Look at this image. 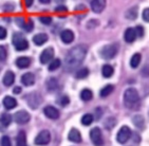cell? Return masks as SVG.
Returning <instances> with one entry per match:
<instances>
[{
  "label": "cell",
  "mask_w": 149,
  "mask_h": 146,
  "mask_svg": "<svg viewBox=\"0 0 149 146\" xmlns=\"http://www.w3.org/2000/svg\"><path fill=\"white\" fill-rule=\"evenodd\" d=\"M21 83L24 85V86L29 87L34 85L35 83V76L33 73L31 72H28V73H24V74L21 76Z\"/></svg>",
  "instance_id": "obj_16"
},
{
  "label": "cell",
  "mask_w": 149,
  "mask_h": 146,
  "mask_svg": "<svg viewBox=\"0 0 149 146\" xmlns=\"http://www.w3.org/2000/svg\"><path fill=\"white\" fill-rule=\"evenodd\" d=\"M3 106L6 109H13L17 106V101L13 96H6L3 98Z\"/></svg>",
  "instance_id": "obj_20"
},
{
  "label": "cell",
  "mask_w": 149,
  "mask_h": 146,
  "mask_svg": "<svg viewBox=\"0 0 149 146\" xmlns=\"http://www.w3.org/2000/svg\"><path fill=\"white\" fill-rule=\"evenodd\" d=\"M53 56H54V49L53 48H47L45 49L42 51V53L40 54V57H39V60L41 64H48L49 61H51L52 58H53Z\"/></svg>",
  "instance_id": "obj_9"
},
{
  "label": "cell",
  "mask_w": 149,
  "mask_h": 146,
  "mask_svg": "<svg viewBox=\"0 0 149 146\" xmlns=\"http://www.w3.org/2000/svg\"><path fill=\"white\" fill-rule=\"evenodd\" d=\"M58 103H59L60 106H63V107L68 106L70 103L69 96H68V95H63V96H60V98L58 100Z\"/></svg>",
  "instance_id": "obj_32"
},
{
  "label": "cell",
  "mask_w": 149,
  "mask_h": 146,
  "mask_svg": "<svg viewBox=\"0 0 149 146\" xmlns=\"http://www.w3.org/2000/svg\"><path fill=\"white\" fill-rule=\"evenodd\" d=\"M118 46L116 43H111V45H107L103 47L102 50L100 51V55L104 59H111L118 54Z\"/></svg>",
  "instance_id": "obj_3"
},
{
  "label": "cell",
  "mask_w": 149,
  "mask_h": 146,
  "mask_svg": "<svg viewBox=\"0 0 149 146\" xmlns=\"http://www.w3.org/2000/svg\"><path fill=\"white\" fill-rule=\"evenodd\" d=\"M106 6V0H92L91 1V10L94 13L103 12Z\"/></svg>",
  "instance_id": "obj_11"
},
{
  "label": "cell",
  "mask_w": 149,
  "mask_h": 146,
  "mask_svg": "<svg viewBox=\"0 0 149 146\" xmlns=\"http://www.w3.org/2000/svg\"><path fill=\"white\" fill-rule=\"evenodd\" d=\"M89 75V70L88 68H81L76 72V78L81 80V78H86Z\"/></svg>",
  "instance_id": "obj_31"
},
{
  "label": "cell",
  "mask_w": 149,
  "mask_h": 146,
  "mask_svg": "<svg viewBox=\"0 0 149 146\" xmlns=\"http://www.w3.org/2000/svg\"><path fill=\"white\" fill-rule=\"evenodd\" d=\"M13 92H14V94H19L20 92H21V88H20L19 86L15 87L14 90H13Z\"/></svg>",
  "instance_id": "obj_43"
},
{
  "label": "cell",
  "mask_w": 149,
  "mask_h": 146,
  "mask_svg": "<svg viewBox=\"0 0 149 146\" xmlns=\"http://www.w3.org/2000/svg\"><path fill=\"white\" fill-rule=\"evenodd\" d=\"M47 87L49 90H55V89L58 88V80H55V78H50L48 82H47Z\"/></svg>",
  "instance_id": "obj_30"
},
{
  "label": "cell",
  "mask_w": 149,
  "mask_h": 146,
  "mask_svg": "<svg viewBox=\"0 0 149 146\" xmlns=\"http://www.w3.org/2000/svg\"><path fill=\"white\" fill-rule=\"evenodd\" d=\"M1 146H12L11 139L8 136L2 137V139H1Z\"/></svg>",
  "instance_id": "obj_37"
},
{
  "label": "cell",
  "mask_w": 149,
  "mask_h": 146,
  "mask_svg": "<svg viewBox=\"0 0 149 146\" xmlns=\"http://www.w3.org/2000/svg\"><path fill=\"white\" fill-rule=\"evenodd\" d=\"M143 19L145 21H147V22H149V8L143 11Z\"/></svg>",
  "instance_id": "obj_41"
},
{
  "label": "cell",
  "mask_w": 149,
  "mask_h": 146,
  "mask_svg": "<svg viewBox=\"0 0 149 146\" xmlns=\"http://www.w3.org/2000/svg\"><path fill=\"white\" fill-rule=\"evenodd\" d=\"M14 120L17 124H26L31 120V115L28 111L26 110H20V111H17L14 115Z\"/></svg>",
  "instance_id": "obj_8"
},
{
  "label": "cell",
  "mask_w": 149,
  "mask_h": 146,
  "mask_svg": "<svg viewBox=\"0 0 149 146\" xmlns=\"http://www.w3.org/2000/svg\"><path fill=\"white\" fill-rule=\"evenodd\" d=\"M13 45L15 46L17 51H24L29 48V43L22 35L19 33H16L13 36Z\"/></svg>",
  "instance_id": "obj_4"
},
{
  "label": "cell",
  "mask_w": 149,
  "mask_h": 146,
  "mask_svg": "<svg viewBox=\"0 0 149 146\" xmlns=\"http://www.w3.org/2000/svg\"><path fill=\"white\" fill-rule=\"evenodd\" d=\"M31 65V58L26 56H20L16 59V66L20 69H24Z\"/></svg>",
  "instance_id": "obj_17"
},
{
  "label": "cell",
  "mask_w": 149,
  "mask_h": 146,
  "mask_svg": "<svg viewBox=\"0 0 149 146\" xmlns=\"http://www.w3.org/2000/svg\"><path fill=\"white\" fill-rule=\"evenodd\" d=\"M92 97H93V93H92V91L90 89H84L80 92V98L83 101H85V102H88V101L92 100Z\"/></svg>",
  "instance_id": "obj_22"
},
{
  "label": "cell",
  "mask_w": 149,
  "mask_h": 146,
  "mask_svg": "<svg viewBox=\"0 0 149 146\" xmlns=\"http://www.w3.org/2000/svg\"><path fill=\"white\" fill-rule=\"evenodd\" d=\"M26 100H28V103H29L30 107H32V108H37L39 106L41 98H40L37 93H31L29 96L26 97Z\"/></svg>",
  "instance_id": "obj_13"
},
{
  "label": "cell",
  "mask_w": 149,
  "mask_h": 146,
  "mask_svg": "<svg viewBox=\"0 0 149 146\" xmlns=\"http://www.w3.org/2000/svg\"><path fill=\"white\" fill-rule=\"evenodd\" d=\"M93 120H94L93 115H90V113H87V115H85L81 117V124L85 125V126H89V125H91L93 123Z\"/></svg>",
  "instance_id": "obj_27"
},
{
  "label": "cell",
  "mask_w": 149,
  "mask_h": 146,
  "mask_svg": "<svg viewBox=\"0 0 149 146\" xmlns=\"http://www.w3.org/2000/svg\"><path fill=\"white\" fill-rule=\"evenodd\" d=\"M136 33H135V30L133 28H128V29L125 31V34H124V39L125 41L128 43H133L135 39H136Z\"/></svg>",
  "instance_id": "obj_14"
},
{
  "label": "cell",
  "mask_w": 149,
  "mask_h": 146,
  "mask_svg": "<svg viewBox=\"0 0 149 146\" xmlns=\"http://www.w3.org/2000/svg\"><path fill=\"white\" fill-rule=\"evenodd\" d=\"M55 12H57V13H67L68 9H67V6H59L55 9Z\"/></svg>",
  "instance_id": "obj_40"
},
{
  "label": "cell",
  "mask_w": 149,
  "mask_h": 146,
  "mask_svg": "<svg viewBox=\"0 0 149 146\" xmlns=\"http://www.w3.org/2000/svg\"><path fill=\"white\" fill-rule=\"evenodd\" d=\"M76 10H78V11H79V10H86V8H85V6H78Z\"/></svg>",
  "instance_id": "obj_45"
},
{
  "label": "cell",
  "mask_w": 149,
  "mask_h": 146,
  "mask_svg": "<svg viewBox=\"0 0 149 146\" xmlns=\"http://www.w3.org/2000/svg\"><path fill=\"white\" fill-rule=\"evenodd\" d=\"M24 146H28V145H24Z\"/></svg>",
  "instance_id": "obj_46"
},
{
  "label": "cell",
  "mask_w": 149,
  "mask_h": 146,
  "mask_svg": "<svg viewBox=\"0 0 149 146\" xmlns=\"http://www.w3.org/2000/svg\"><path fill=\"white\" fill-rule=\"evenodd\" d=\"M48 35L45 34V33H39V34H36L33 37V43L36 45V46H42L43 43H46L48 41Z\"/></svg>",
  "instance_id": "obj_19"
},
{
  "label": "cell",
  "mask_w": 149,
  "mask_h": 146,
  "mask_svg": "<svg viewBox=\"0 0 149 146\" xmlns=\"http://www.w3.org/2000/svg\"><path fill=\"white\" fill-rule=\"evenodd\" d=\"M39 20H40V22H42L43 24L49 26V24H51V22H52V17L51 16H40Z\"/></svg>",
  "instance_id": "obj_35"
},
{
  "label": "cell",
  "mask_w": 149,
  "mask_h": 146,
  "mask_svg": "<svg viewBox=\"0 0 149 146\" xmlns=\"http://www.w3.org/2000/svg\"><path fill=\"white\" fill-rule=\"evenodd\" d=\"M113 90H114V86H113V85H107V86H105L102 90H100V94L102 97H106V96H108V95L111 94Z\"/></svg>",
  "instance_id": "obj_24"
},
{
  "label": "cell",
  "mask_w": 149,
  "mask_h": 146,
  "mask_svg": "<svg viewBox=\"0 0 149 146\" xmlns=\"http://www.w3.org/2000/svg\"><path fill=\"white\" fill-rule=\"evenodd\" d=\"M87 55V47L79 45L74 48H72L65 59V66L68 71H72L80 66V64L83 63L85 57Z\"/></svg>",
  "instance_id": "obj_1"
},
{
  "label": "cell",
  "mask_w": 149,
  "mask_h": 146,
  "mask_svg": "<svg viewBox=\"0 0 149 146\" xmlns=\"http://www.w3.org/2000/svg\"><path fill=\"white\" fill-rule=\"evenodd\" d=\"M3 84H4V86L6 87H10L12 86L15 82V74L14 72L12 71H6L4 76H3V80H2Z\"/></svg>",
  "instance_id": "obj_18"
},
{
  "label": "cell",
  "mask_w": 149,
  "mask_h": 146,
  "mask_svg": "<svg viewBox=\"0 0 149 146\" xmlns=\"http://www.w3.org/2000/svg\"><path fill=\"white\" fill-rule=\"evenodd\" d=\"M43 113L47 117H49L51 120H57L59 117V111L53 106H46L43 108Z\"/></svg>",
  "instance_id": "obj_10"
},
{
  "label": "cell",
  "mask_w": 149,
  "mask_h": 146,
  "mask_svg": "<svg viewBox=\"0 0 149 146\" xmlns=\"http://www.w3.org/2000/svg\"><path fill=\"white\" fill-rule=\"evenodd\" d=\"M125 16H126V18H128L130 20L136 19V17H138V8H131V9H129L126 12Z\"/></svg>",
  "instance_id": "obj_26"
},
{
  "label": "cell",
  "mask_w": 149,
  "mask_h": 146,
  "mask_svg": "<svg viewBox=\"0 0 149 146\" xmlns=\"http://www.w3.org/2000/svg\"><path fill=\"white\" fill-rule=\"evenodd\" d=\"M6 56H8V52H6V49L3 46H0V61H3L6 60Z\"/></svg>",
  "instance_id": "obj_36"
},
{
  "label": "cell",
  "mask_w": 149,
  "mask_h": 146,
  "mask_svg": "<svg viewBox=\"0 0 149 146\" xmlns=\"http://www.w3.org/2000/svg\"><path fill=\"white\" fill-rule=\"evenodd\" d=\"M26 145V137L23 131H20L17 136V146H24Z\"/></svg>",
  "instance_id": "obj_28"
},
{
  "label": "cell",
  "mask_w": 149,
  "mask_h": 146,
  "mask_svg": "<svg viewBox=\"0 0 149 146\" xmlns=\"http://www.w3.org/2000/svg\"><path fill=\"white\" fill-rule=\"evenodd\" d=\"M50 141H51V133H50L49 130H41V131L36 136L34 142L36 145L43 146V145L49 144Z\"/></svg>",
  "instance_id": "obj_6"
},
{
  "label": "cell",
  "mask_w": 149,
  "mask_h": 146,
  "mask_svg": "<svg viewBox=\"0 0 149 146\" xmlns=\"http://www.w3.org/2000/svg\"><path fill=\"white\" fill-rule=\"evenodd\" d=\"M124 104L127 108L136 109L140 106V95L136 89L128 88L124 93Z\"/></svg>",
  "instance_id": "obj_2"
},
{
  "label": "cell",
  "mask_w": 149,
  "mask_h": 146,
  "mask_svg": "<svg viewBox=\"0 0 149 146\" xmlns=\"http://www.w3.org/2000/svg\"><path fill=\"white\" fill-rule=\"evenodd\" d=\"M90 139H91L92 143L95 146H103L104 144V139H103V133L98 127H94L91 129L90 131Z\"/></svg>",
  "instance_id": "obj_5"
},
{
  "label": "cell",
  "mask_w": 149,
  "mask_h": 146,
  "mask_svg": "<svg viewBox=\"0 0 149 146\" xmlns=\"http://www.w3.org/2000/svg\"><path fill=\"white\" fill-rule=\"evenodd\" d=\"M68 139L73 143H80L81 142V135L76 128H72L68 133Z\"/></svg>",
  "instance_id": "obj_12"
},
{
  "label": "cell",
  "mask_w": 149,
  "mask_h": 146,
  "mask_svg": "<svg viewBox=\"0 0 149 146\" xmlns=\"http://www.w3.org/2000/svg\"><path fill=\"white\" fill-rule=\"evenodd\" d=\"M34 3V0H24V6H26V8H30V6H32V4Z\"/></svg>",
  "instance_id": "obj_42"
},
{
  "label": "cell",
  "mask_w": 149,
  "mask_h": 146,
  "mask_svg": "<svg viewBox=\"0 0 149 146\" xmlns=\"http://www.w3.org/2000/svg\"><path fill=\"white\" fill-rule=\"evenodd\" d=\"M22 28L26 31L28 32H31L32 30H33V28H34V23H33V21H32L31 19H29L28 21H24V23H23V26Z\"/></svg>",
  "instance_id": "obj_33"
},
{
  "label": "cell",
  "mask_w": 149,
  "mask_h": 146,
  "mask_svg": "<svg viewBox=\"0 0 149 146\" xmlns=\"http://www.w3.org/2000/svg\"><path fill=\"white\" fill-rule=\"evenodd\" d=\"M135 33H136V36H140V37H143L144 34H145V30H144L143 27L138 26L135 28Z\"/></svg>",
  "instance_id": "obj_38"
},
{
  "label": "cell",
  "mask_w": 149,
  "mask_h": 146,
  "mask_svg": "<svg viewBox=\"0 0 149 146\" xmlns=\"http://www.w3.org/2000/svg\"><path fill=\"white\" fill-rule=\"evenodd\" d=\"M133 122H134V124L138 127H142L144 125V119L141 115H135L133 117Z\"/></svg>",
  "instance_id": "obj_34"
},
{
  "label": "cell",
  "mask_w": 149,
  "mask_h": 146,
  "mask_svg": "<svg viewBox=\"0 0 149 146\" xmlns=\"http://www.w3.org/2000/svg\"><path fill=\"white\" fill-rule=\"evenodd\" d=\"M60 65H61V61H60L59 58H55V59L51 60V63H50V65H49V71H55V70H57L60 67Z\"/></svg>",
  "instance_id": "obj_29"
},
{
  "label": "cell",
  "mask_w": 149,
  "mask_h": 146,
  "mask_svg": "<svg viewBox=\"0 0 149 146\" xmlns=\"http://www.w3.org/2000/svg\"><path fill=\"white\" fill-rule=\"evenodd\" d=\"M60 38L65 43H71L74 40V33L71 30H63L60 33Z\"/></svg>",
  "instance_id": "obj_15"
},
{
  "label": "cell",
  "mask_w": 149,
  "mask_h": 146,
  "mask_svg": "<svg viewBox=\"0 0 149 146\" xmlns=\"http://www.w3.org/2000/svg\"><path fill=\"white\" fill-rule=\"evenodd\" d=\"M113 67L111 65H104L103 66V69H102V74H103L104 78H111L112 75H113Z\"/></svg>",
  "instance_id": "obj_21"
},
{
  "label": "cell",
  "mask_w": 149,
  "mask_h": 146,
  "mask_svg": "<svg viewBox=\"0 0 149 146\" xmlns=\"http://www.w3.org/2000/svg\"><path fill=\"white\" fill-rule=\"evenodd\" d=\"M130 137H131V129L128 126H123L118 130V135H116V140L118 143L125 144L130 139Z\"/></svg>",
  "instance_id": "obj_7"
},
{
  "label": "cell",
  "mask_w": 149,
  "mask_h": 146,
  "mask_svg": "<svg viewBox=\"0 0 149 146\" xmlns=\"http://www.w3.org/2000/svg\"><path fill=\"white\" fill-rule=\"evenodd\" d=\"M6 35H8V32H6V28L0 27V39H4L6 37Z\"/></svg>",
  "instance_id": "obj_39"
},
{
  "label": "cell",
  "mask_w": 149,
  "mask_h": 146,
  "mask_svg": "<svg viewBox=\"0 0 149 146\" xmlns=\"http://www.w3.org/2000/svg\"><path fill=\"white\" fill-rule=\"evenodd\" d=\"M141 58H142V56H141L140 53H135V54L132 55L131 59H130V66H131V68H138L141 63Z\"/></svg>",
  "instance_id": "obj_23"
},
{
  "label": "cell",
  "mask_w": 149,
  "mask_h": 146,
  "mask_svg": "<svg viewBox=\"0 0 149 146\" xmlns=\"http://www.w3.org/2000/svg\"><path fill=\"white\" fill-rule=\"evenodd\" d=\"M12 122V117L9 113H2L0 115V123L2 124L3 126H9Z\"/></svg>",
  "instance_id": "obj_25"
},
{
  "label": "cell",
  "mask_w": 149,
  "mask_h": 146,
  "mask_svg": "<svg viewBox=\"0 0 149 146\" xmlns=\"http://www.w3.org/2000/svg\"><path fill=\"white\" fill-rule=\"evenodd\" d=\"M51 0H39V2L43 3V4H47V3H50Z\"/></svg>",
  "instance_id": "obj_44"
}]
</instances>
